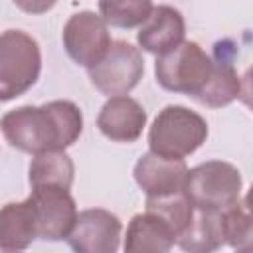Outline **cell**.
<instances>
[{
	"label": "cell",
	"mask_w": 253,
	"mask_h": 253,
	"mask_svg": "<svg viewBox=\"0 0 253 253\" xmlns=\"http://www.w3.org/2000/svg\"><path fill=\"white\" fill-rule=\"evenodd\" d=\"M75 166L65 150H45L34 154L30 162V186L71 188Z\"/></svg>",
	"instance_id": "e0dca14e"
},
{
	"label": "cell",
	"mask_w": 253,
	"mask_h": 253,
	"mask_svg": "<svg viewBox=\"0 0 253 253\" xmlns=\"http://www.w3.org/2000/svg\"><path fill=\"white\" fill-rule=\"evenodd\" d=\"M121 219L103 208L77 213L67 243L77 253H115L121 243Z\"/></svg>",
	"instance_id": "9c48e42d"
},
{
	"label": "cell",
	"mask_w": 253,
	"mask_h": 253,
	"mask_svg": "<svg viewBox=\"0 0 253 253\" xmlns=\"http://www.w3.org/2000/svg\"><path fill=\"white\" fill-rule=\"evenodd\" d=\"M146 211L164 219L176 233V239L188 229L194 217V206L184 190L166 196H146Z\"/></svg>",
	"instance_id": "ac0fdd59"
},
{
	"label": "cell",
	"mask_w": 253,
	"mask_h": 253,
	"mask_svg": "<svg viewBox=\"0 0 253 253\" xmlns=\"http://www.w3.org/2000/svg\"><path fill=\"white\" fill-rule=\"evenodd\" d=\"M176 243L190 253H208L219 249L225 243L221 210H194L188 229L176 239Z\"/></svg>",
	"instance_id": "9a60e30c"
},
{
	"label": "cell",
	"mask_w": 253,
	"mask_h": 253,
	"mask_svg": "<svg viewBox=\"0 0 253 253\" xmlns=\"http://www.w3.org/2000/svg\"><path fill=\"white\" fill-rule=\"evenodd\" d=\"M152 0H99L101 18L115 28H136L152 12Z\"/></svg>",
	"instance_id": "d6986e66"
},
{
	"label": "cell",
	"mask_w": 253,
	"mask_h": 253,
	"mask_svg": "<svg viewBox=\"0 0 253 253\" xmlns=\"http://www.w3.org/2000/svg\"><path fill=\"white\" fill-rule=\"evenodd\" d=\"M38 239V225L32 202H10L0 208V249L22 251Z\"/></svg>",
	"instance_id": "5bb4252c"
},
{
	"label": "cell",
	"mask_w": 253,
	"mask_h": 253,
	"mask_svg": "<svg viewBox=\"0 0 253 253\" xmlns=\"http://www.w3.org/2000/svg\"><path fill=\"white\" fill-rule=\"evenodd\" d=\"M241 172L229 162L208 160L188 168L184 192L194 210H225L241 198Z\"/></svg>",
	"instance_id": "5b68a950"
},
{
	"label": "cell",
	"mask_w": 253,
	"mask_h": 253,
	"mask_svg": "<svg viewBox=\"0 0 253 253\" xmlns=\"http://www.w3.org/2000/svg\"><path fill=\"white\" fill-rule=\"evenodd\" d=\"M0 130L10 146L22 152L65 150L81 136L83 115L73 101L65 99L49 101L40 107L24 105L2 117Z\"/></svg>",
	"instance_id": "6da1fadb"
},
{
	"label": "cell",
	"mask_w": 253,
	"mask_h": 253,
	"mask_svg": "<svg viewBox=\"0 0 253 253\" xmlns=\"http://www.w3.org/2000/svg\"><path fill=\"white\" fill-rule=\"evenodd\" d=\"M176 243V233L158 215L146 211L130 219L125 235V251L128 253H164Z\"/></svg>",
	"instance_id": "4fadbf2b"
},
{
	"label": "cell",
	"mask_w": 253,
	"mask_h": 253,
	"mask_svg": "<svg viewBox=\"0 0 253 253\" xmlns=\"http://www.w3.org/2000/svg\"><path fill=\"white\" fill-rule=\"evenodd\" d=\"M221 221H223V237L227 245H231L233 249L251 247V215L245 198H239L235 204L221 210Z\"/></svg>",
	"instance_id": "ffe728a7"
},
{
	"label": "cell",
	"mask_w": 253,
	"mask_h": 253,
	"mask_svg": "<svg viewBox=\"0 0 253 253\" xmlns=\"http://www.w3.org/2000/svg\"><path fill=\"white\" fill-rule=\"evenodd\" d=\"M188 166L184 158H164L146 152L134 164V180L146 196H166L184 190Z\"/></svg>",
	"instance_id": "8fae6325"
},
{
	"label": "cell",
	"mask_w": 253,
	"mask_h": 253,
	"mask_svg": "<svg viewBox=\"0 0 253 253\" xmlns=\"http://www.w3.org/2000/svg\"><path fill=\"white\" fill-rule=\"evenodd\" d=\"M184 36H186V22L182 12L162 4L152 8L150 16L140 24L136 40L144 51L162 55L178 47L184 42Z\"/></svg>",
	"instance_id": "7c38bea8"
},
{
	"label": "cell",
	"mask_w": 253,
	"mask_h": 253,
	"mask_svg": "<svg viewBox=\"0 0 253 253\" xmlns=\"http://www.w3.org/2000/svg\"><path fill=\"white\" fill-rule=\"evenodd\" d=\"M239 95H241V79L237 75V69L227 57H223L217 51V59H213L211 77L204 87V91L196 97V101L206 107L219 109L235 101Z\"/></svg>",
	"instance_id": "2e32d148"
},
{
	"label": "cell",
	"mask_w": 253,
	"mask_h": 253,
	"mask_svg": "<svg viewBox=\"0 0 253 253\" xmlns=\"http://www.w3.org/2000/svg\"><path fill=\"white\" fill-rule=\"evenodd\" d=\"M28 200L34 208L38 237L43 241L67 239L77 217V206L69 194V188L34 186Z\"/></svg>",
	"instance_id": "ba28073f"
},
{
	"label": "cell",
	"mask_w": 253,
	"mask_h": 253,
	"mask_svg": "<svg viewBox=\"0 0 253 253\" xmlns=\"http://www.w3.org/2000/svg\"><path fill=\"white\" fill-rule=\"evenodd\" d=\"M12 2L26 14H45L57 4V0H12Z\"/></svg>",
	"instance_id": "44dd1931"
},
{
	"label": "cell",
	"mask_w": 253,
	"mask_h": 253,
	"mask_svg": "<svg viewBox=\"0 0 253 253\" xmlns=\"http://www.w3.org/2000/svg\"><path fill=\"white\" fill-rule=\"evenodd\" d=\"M213 71V59L196 43L182 42L168 53L156 57L154 75L162 89L184 93L196 99L208 85Z\"/></svg>",
	"instance_id": "277c9868"
},
{
	"label": "cell",
	"mask_w": 253,
	"mask_h": 253,
	"mask_svg": "<svg viewBox=\"0 0 253 253\" xmlns=\"http://www.w3.org/2000/svg\"><path fill=\"white\" fill-rule=\"evenodd\" d=\"M42 71L38 42L24 30L0 34V103L12 101L34 87Z\"/></svg>",
	"instance_id": "3957f363"
},
{
	"label": "cell",
	"mask_w": 253,
	"mask_h": 253,
	"mask_svg": "<svg viewBox=\"0 0 253 253\" xmlns=\"http://www.w3.org/2000/svg\"><path fill=\"white\" fill-rule=\"evenodd\" d=\"M206 138V119L184 105L164 107L148 128L150 152L164 158H186L194 154Z\"/></svg>",
	"instance_id": "7a4b0ae2"
},
{
	"label": "cell",
	"mask_w": 253,
	"mask_h": 253,
	"mask_svg": "<svg viewBox=\"0 0 253 253\" xmlns=\"http://www.w3.org/2000/svg\"><path fill=\"white\" fill-rule=\"evenodd\" d=\"M146 111L144 107L126 95L109 97V101L101 107L97 117V126L113 142H134L140 138L146 126Z\"/></svg>",
	"instance_id": "30bf717a"
},
{
	"label": "cell",
	"mask_w": 253,
	"mask_h": 253,
	"mask_svg": "<svg viewBox=\"0 0 253 253\" xmlns=\"http://www.w3.org/2000/svg\"><path fill=\"white\" fill-rule=\"evenodd\" d=\"M144 73V59L138 47L125 40L111 42L105 57L89 69L91 83L107 97L128 95Z\"/></svg>",
	"instance_id": "8992f818"
},
{
	"label": "cell",
	"mask_w": 253,
	"mask_h": 253,
	"mask_svg": "<svg viewBox=\"0 0 253 253\" xmlns=\"http://www.w3.org/2000/svg\"><path fill=\"white\" fill-rule=\"evenodd\" d=\"M63 47L67 55L81 67H95L111 47V34L107 22L91 12L83 10L73 14L63 26Z\"/></svg>",
	"instance_id": "52a82bcc"
}]
</instances>
